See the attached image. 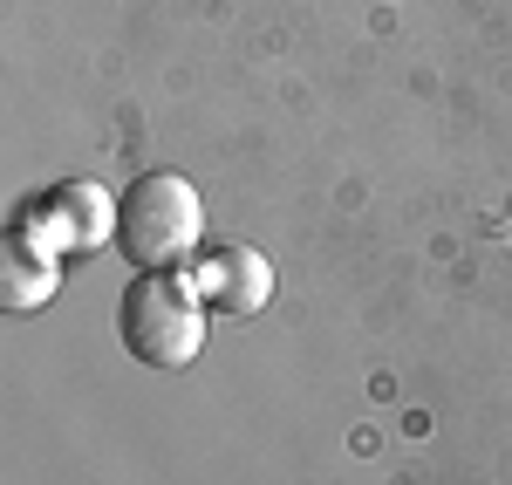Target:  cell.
<instances>
[{
	"label": "cell",
	"mask_w": 512,
	"mask_h": 485,
	"mask_svg": "<svg viewBox=\"0 0 512 485\" xmlns=\"http://www.w3.org/2000/svg\"><path fill=\"white\" fill-rule=\"evenodd\" d=\"M117 335L144 369H185L205 349V294L185 274H137L117 294Z\"/></svg>",
	"instance_id": "7a4b0ae2"
},
{
	"label": "cell",
	"mask_w": 512,
	"mask_h": 485,
	"mask_svg": "<svg viewBox=\"0 0 512 485\" xmlns=\"http://www.w3.org/2000/svg\"><path fill=\"white\" fill-rule=\"evenodd\" d=\"M21 233L41 240L48 253L62 246V253H96V246L117 240V199L103 192V185H89V178H69V185H55L41 212L21 219Z\"/></svg>",
	"instance_id": "3957f363"
},
{
	"label": "cell",
	"mask_w": 512,
	"mask_h": 485,
	"mask_svg": "<svg viewBox=\"0 0 512 485\" xmlns=\"http://www.w3.org/2000/svg\"><path fill=\"white\" fill-rule=\"evenodd\" d=\"M55 281H62L55 253L14 226V240H7V308H14V315H35L41 301L55 294Z\"/></svg>",
	"instance_id": "5b68a950"
},
{
	"label": "cell",
	"mask_w": 512,
	"mask_h": 485,
	"mask_svg": "<svg viewBox=\"0 0 512 485\" xmlns=\"http://www.w3.org/2000/svg\"><path fill=\"white\" fill-rule=\"evenodd\" d=\"M198 233H205V205L192 178L178 171H144L117 199V253L137 274H178L192 260Z\"/></svg>",
	"instance_id": "6da1fadb"
},
{
	"label": "cell",
	"mask_w": 512,
	"mask_h": 485,
	"mask_svg": "<svg viewBox=\"0 0 512 485\" xmlns=\"http://www.w3.org/2000/svg\"><path fill=\"white\" fill-rule=\"evenodd\" d=\"M198 294L219 308V315H260L274 301V260L246 240H226L198 260Z\"/></svg>",
	"instance_id": "277c9868"
}]
</instances>
